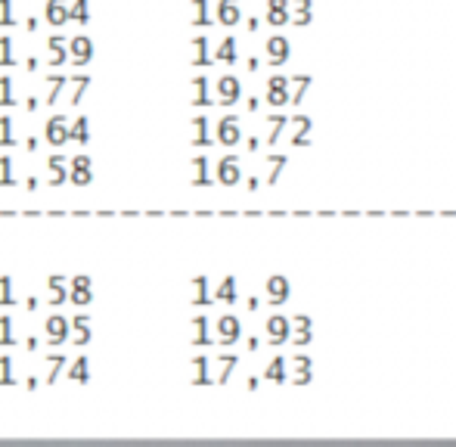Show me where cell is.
Returning <instances> with one entry per match:
<instances>
[{
  "label": "cell",
  "mask_w": 456,
  "mask_h": 447,
  "mask_svg": "<svg viewBox=\"0 0 456 447\" xmlns=\"http://www.w3.org/2000/svg\"><path fill=\"white\" fill-rule=\"evenodd\" d=\"M217 97H221V100H217V103H227V106H230L233 100L239 97V81H236L233 75L221 78V81H217Z\"/></svg>",
  "instance_id": "obj_16"
},
{
  "label": "cell",
  "mask_w": 456,
  "mask_h": 447,
  "mask_svg": "<svg viewBox=\"0 0 456 447\" xmlns=\"http://www.w3.org/2000/svg\"><path fill=\"white\" fill-rule=\"evenodd\" d=\"M10 345H16V339H13V320L6 317V314H0V348H10Z\"/></svg>",
  "instance_id": "obj_33"
},
{
  "label": "cell",
  "mask_w": 456,
  "mask_h": 447,
  "mask_svg": "<svg viewBox=\"0 0 456 447\" xmlns=\"http://www.w3.org/2000/svg\"><path fill=\"white\" fill-rule=\"evenodd\" d=\"M16 97H13V78L10 75H0V109L13 106Z\"/></svg>",
  "instance_id": "obj_32"
},
{
  "label": "cell",
  "mask_w": 456,
  "mask_h": 447,
  "mask_svg": "<svg viewBox=\"0 0 456 447\" xmlns=\"http://www.w3.org/2000/svg\"><path fill=\"white\" fill-rule=\"evenodd\" d=\"M90 59H93V41L90 37L88 35L68 37V62H72L75 68H84Z\"/></svg>",
  "instance_id": "obj_3"
},
{
  "label": "cell",
  "mask_w": 456,
  "mask_h": 447,
  "mask_svg": "<svg viewBox=\"0 0 456 447\" xmlns=\"http://www.w3.org/2000/svg\"><path fill=\"white\" fill-rule=\"evenodd\" d=\"M62 373H66V379L68 382H78V386H84V382H88L90 379V360L88 357H75V360H68V364H66V370H62Z\"/></svg>",
  "instance_id": "obj_12"
},
{
  "label": "cell",
  "mask_w": 456,
  "mask_h": 447,
  "mask_svg": "<svg viewBox=\"0 0 456 447\" xmlns=\"http://www.w3.org/2000/svg\"><path fill=\"white\" fill-rule=\"evenodd\" d=\"M35 146H37V137H28L25 140V149H28V153H35Z\"/></svg>",
  "instance_id": "obj_46"
},
{
  "label": "cell",
  "mask_w": 456,
  "mask_h": 447,
  "mask_svg": "<svg viewBox=\"0 0 456 447\" xmlns=\"http://www.w3.org/2000/svg\"><path fill=\"white\" fill-rule=\"evenodd\" d=\"M236 177H239L236 159H224L221 165H217V180H221V184H236Z\"/></svg>",
  "instance_id": "obj_28"
},
{
  "label": "cell",
  "mask_w": 456,
  "mask_h": 447,
  "mask_svg": "<svg viewBox=\"0 0 456 447\" xmlns=\"http://www.w3.org/2000/svg\"><path fill=\"white\" fill-rule=\"evenodd\" d=\"M215 56H217V59H227V62L236 59V41H233V37H227V41L221 44V50H217Z\"/></svg>",
  "instance_id": "obj_39"
},
{
  "label": "cell",
  "mask_w": 456,
  "mask_h": 447,
  "mask_svg": "<svg viewBox=\"0 0 456 447\" xmlns=\"http://www.w3.org/2000/svg\"><path fill=\"white\" fill-rule=\"evenodd\" d=\"M186 90H190V103H193V106H205V103H211V100H208V88H205V78H199V75L190 78V88H186Z\"/></svg>",
  "instance_id": "obj_20"
},
{
  "label": "cell",
  "mask_w": 456,
  "mask_h": 447,
  "mask_svg": "<svg viewBox=\"0 0 456 447\" xmlns=\"http://www.w3.org/2000/svg\"><path fill=\"white\" fill-rule=\"evenodd\" d=\"M90 339H93V329H90L88 317H72L68 320V342H72L75 348H84Z\"/></svg>",
  "instance_id": "obj_10"
},
{
  "label": "cell",
  "mask_w": 456,
  "mask_h": 447,
  "mask_svg": "<svg viewBox=\"0 0 456 447\" xmlns=\"http://www.w3.org/2000/svg\"><path fill=\"white\" fill-rule=\"evenodd\" d=\"M16 56H13V37L0 35V68H13Z\"/></svg>",
  "instance_id": "obj_30"
},
{
  "label": "cell",
  "mask_w": 456,
  "mask_h": 447,
  "mask_svg": "<svg viewBox=\"0 0 456 447\" xmlns=\"http://www.w3.org/2000/svg\"><path fill=\"white\" fill-rule=\"evenodd\" d=\"M88 88H90V75H66L56 103H66V106L75 109L78 103H81V97H84V90Z\"/></svg>",
  "instance_id": "obj_1"
},
{
  "label": "cell",
  "mask_w": 456,
  "mask_h": 447,
  "mask_svg": "<svg viewBox=\"0 0 456 447\" xmlns=\"http://www.w3.org/2000/svg\"><path fill=\"white\" fill-rule=\"evenodd\" d=\"M25 311H37V298H25Z\"/></svg>",
  "instance_id": "obj_45"
},
{
  "label": "cell",
  "mask_w": 456,
  "mask_h": 447,
  "mask_svg": "<svg viewBox=\"0 0 456 447\" xmlns=\"http://www.w3.org/2000/svg\"><path fill=\"white\" fill-rule=\"evenodd\" d=\"M190 382H193V386L208 382V360L205 357H193L190 360Z\"/></svg>",
  "instance_id": "obj_26"
},
{
  "label": "cell",
  "mask_w": 456,
  "mask_h": 447,
  "mask_svg": "<svg viewBox=\"0 0 456 447\" xmlns=\"http://www.w3.org/2000/svg\"><path fill=\"white\" fill-rule=\"evenodd\" d=\"M93 180V162H90V155H72L68 159V184H75V186H88Z\"/></svg>",
  "instance_id": "obj_4"
},
{
  "label": "cell",
  "mask_w": 456,
  "mask_h": 447,
  "mask_svg": "<svg viewBox=\"0 0 456 447\" xmlns=\"http://www.w3.org/2000/svg\"><path fill=\"white\" fill-rule=\"evenodd\" d=\"M13 25V0H0V28Z\"/></svg>",
  "instance_id": "obj_40"
},
{
  "label": "cell",
  "mask_w": 456,
  "mask_h": 447,
  "mask_svg": "<svg viewBox=\"0 0 456 447\" xmlns=\"http://www.w3.org/2000/svg\"><path fill=\"white\" fill-rule=\"evenodd\" d=\"M44 22L62 28L68 22V0H44Z\"/></svg>",
  "instance_id": "obj_11"
},
{
  "label": "cell",
  "mask_w": 456,
  "mask_h": 447,
  "mask_svg": "<svg viewBox=\"0 0 456 447\" xmlns=\"http://www.w3.org/2000/svg\"><path fill=\"white\" fill-rule=\"evenodd\" d=\"M68 22L88 25L90 22V0H68Z\"/></svg>",
  "instance_id": "obj_18"
},
{
  "label": "cell",
  "mask_w": 456,
  "mask_h": 447,
  "mask_svg": "<svg viewBox=\"0 0 456 447\" xmlns=\"http://www.w3.org/2000/svg\"><path fill=\"white\" fill-rule=\"evenodd\" d=\"M37 103H41V100H37V97H28V100H25V112L31 115V112H35V109H37Z\"/></svg>",
  "instance_id": "obj_41"
},
{
  "label": "cell",
  "mask_w": 456,
  "mask_h": 447,
  "mask_svg": "<svg viewBox=\"0 0 456 447\" xmlns=\"http://www.w3.org/2000/svg\"><path fill=\"white\" fill-rule=\"evenodd\" d=\"M44 342L50 345V348L66 345L68 342V320L59 317V314H50V317L44 320Z\"/></svg>",
  "instance_id": "obj_2"
},
{
  "label": "cell",
  "mask_w": 456,
  "mask_h": 447,
  "mask_svg": "<svg viewBox=\"0 0 456 447\" xmlns=\"http://www.w3.org/2000/svg\"><path fill=\"white\" fill-rule=\"evenodd\" d=\"M16 177H13V159L10 155H0V186H13Z\"/></svg>",
  "instance_id": "obj_36"
},
{
  "label": "cell",
  "mask_w": 456,
  "mask_h": 447,
  "mask_svg": "<svg viewBox=\"0 0 456 447\" xmlns=\"http://www.w3.org/2000/svg\"><path fill=\"white\" fill-rule=\"evenodd\" d=\"M233 364H236L233 357H217V360H215V376H211V379H215V382H224L227 376H230Z\"/></svg>",
  "instance_id": "obj_35"
},
{
  "label": "cell",
  "mask_w": 456,
  "mask_h": 447,
  "mask_svg": "<svg viewBox=\"0 0 456 447\" xmlns=\"http://www.w3.org/2000/svg\"><path fill=\"white\" fill-rule=\"evenodd\" d=\"M236 19H239L236 0H221V6H217V22H221V25H233Z\"/></svg>",
  "instance_id": "obj_27"
},
{
  "label": "cell",
  "mask_w": 456,
  "mask_h": 447,
  "mask_svg": "<svg viewBox=\"0 0 456 447\" xmlns=\"http://www.w3.org/2000/svg\"><path fill=\"white\" fill-rule=\"evenodd\" d=\"M190 180H193L196 186L208 184V165H205V159H199V155H196V159L190 162Z\"/></svg>",
  "instance_id": "obj_29"
},
{
  "label": "cell",
  "mask_w": 456,
  "mask_h": 447,
  "mask_svg": "<svg viewBox=\"0 0 456 447\" xmlns=\"http://www.w3.org/2000/svg\"><path fill=\"white\" fill-rule=\"evenodd\" d=\"M44 50H47V68H50V72L59 66H66L68 62V37H59V35L47 37Z\"/></svg>",
  "instance_id": "obj_6"
},
{
  "label": "cell",
  "mask_w": 456,
  "mask_h": 447,
  "mask_svg": "<svg viewBox=\"0 0 456 447\" xmlns=\"http://www.w3.org/2000/svg\"><path fill=\"white\" fill-rule=\"evenodd\" d=\"M186 19H190V25H205V22H208V4H205V0H190Z\"/></svg>",
  "instance_id": "obj_25"
},
{
  "label": "cell",
  "mask_w": 456,
  "mask_h": 447,
  "mask_svg": "<svg viewBox=\"0 0 456 447\" xmlns=\"http://www.w3.org/2000/svg\"><path fill=\"white\" fill-rule=\"evenodd\" d=\"M190 304H208L211 298H208V286H205V277H193L190 280Z\"/></svg>",
  "instance_id": "obj_22"
},
{
  "label": "cell",
  "mask_w": 456,
  "mask_h": 447,
  "mask_svg": "<svg viewBox=\"0 0 456 447\" xmlns=\"http://www.w3.org/2000/svg\"><path fill=\"white\" fill-rule=\"evenodd\" d=\"M233 295H236L233 280H224L221 289H217V292H215V298H211V302H233Z\"/></svg>",
  "instance_id": "obj_38"
},
{
  "label": "cell",
  "mask_w": 456,
  "mask_h": 447,
  "mask_svg": "<svg viewBox=\"0 0 456 447\" xmlns=\"http://www.w3.org/2000/svg\"><path fill=\"white\" fill-rule=\"evenodd\" d=\"M62 81H66V75H47L44 84H41V103L44 106H53L59 100V90H62Z\"/></svg>",
  "instance_id": "obj_13"
},
{
  "label": "cell",
  "mask_w": 456,
  "mask_h": 447,
  "mask_svg": "<svg viewBox=\"0 0 456 447\" xmlns=\"http://www.w3.org/2000/svg\"><path fill=\"white\" fill-rule=\"evenodd\" d=\"M16 304V295H13V280L6 273H0V308H10Z\"/></svg>",
  "instance_id": "obj_31"
},
{
  "label": "cell",
  "mask_w": 456,
  "mask_h": 447,
  "mask_svg": "<svg viewBox=\"0 0 456 447\" xmlns=\"http://www.w3.org/2000/svg\"><path fill=\"white\" fill-rule=\"evenodd\" d=\"M44 140L50 146H66L68 143V119L66 115H50L44 121Z\"/></svg>",
  "instance_id": "obj_5"
},
{
  "label": "cell",
  "mask_w": 456,
  "mask_h": 447,
  "mask_svg": "<svg viewBox=\"0 0 456 447\" xmlns=\"http://www.w3.org/2000/svg\"><path fill=\"white\" fill-rule=\"evenodd\" d=\"M35 68H37V59L28 56V59H25V72H35Z\"/></svg>",
  "instance_id": "obj_44"
},
{
  "label": "cell",
  "mask_w": 456,
  "mask_h": 447,
  "mask_svg": "<svg viewBox=\"0 0 456 447\" xmlns=\"http://www.w3.org/2000/svg\"><path fill=\"white\" fill-rule=\"evenodd\" d=\"M186 342H190V345H205L208 342V323H205V317H193L190 323H186Z\"/></svg>",
  "instance_id": "obj_15"
},
{
  "label": "cell",
  "mask_w": 456,
  "mask_h": 447,
  "mask_svg": "<svg viewBox=\"0 0 456 447\" xmlns=\"http://www.w3.org/2000/svg\"><path fill=\"white\" fill-rule=\"evenodd\" d=\"M66 302H72L75 308H88V304L93 302V286H68Z\"/></svg>",
  "instance_id": "obj_23"
},
{
  "label": "cell",
  "mask_w": 456,
  "mask_h": 447,
  "mask_svg": "<svg viewBox=\"0 0 456 447\" xmlns=\"http://www.w3.org/2000/svg\"><path fill=\"white\" fill-rule=\"evenodd\" d=\"M217 140H221V143H236V140H239V121L236 119H224L221 124H217Z\"/></svg>",
  "instance_id": "obj_24"
},
{
  "label": "cell",
  "mask_w": 456,
  "mask_h": 447,
  "mask_svg": "<svg viewBox=\"0 0 456 447\" xmlns=\"http://www.w3.org/2000/svg\"><path fill=\"white\" fill-rule=\"evenodd\" d=\"M68 140H75V143H88L90 140V121L84 119V115H78L75 121H68Z\"/></svg>",
  "instance_id": "obj_19"
},
{
  "label": "cell",
  "mask_w": 456,
  "mask_h": 447,
  "mask_svg": "<svg viewBox=\"0 0 456 447\" xmlns=\"http://www.w3.org/2000/svg\"><path fill=\"white\" fill-rule=\"evenodd\" d=\"M22 386H25L28 391H35L37 386H41V379H35V376H28V379H25V382H22Z\"/></svg>",
  "instance_id": "obj_42"
},
{
  "label": "cell",
  "mask_w": 456,
  "mask_h": 447,
  "mask_svg": "<svg viewBox=\"0 0 456 447\" xmlns=\"http://www.w3.org/2000/svg\"><path fill=\"white\" fill-rule=\"evenodd\" d=\"M239 339V320L236 317H221L217 320V342L221 345H233Z\"/></svg>",
  "instance_id": "obj_14"
},
{
  "label": "cell",
  "mask_w": 456,
  "mask_h": 447,
  "mask_svg": "<svg viewBox=\"0 0 456 447\" xmlns=\"http://www.w3.org/2000/svg\"><path fill=\"white\" fill-rule=\"evenodd\" d=\"M16 376H13V360L6 354H0V386H13Z\"/></svg>",
  "instance_id": "obj_37"
},
{
  "label": "cell",
  "mask_w": 456,
  "mask_h": 447,
  "mask_svg": "<svg viewBox=\"0 0 456 447\" xmlns=\"http://www.w3.org/2000/svg\"><path fill=\"white\" fill-rule=\"evenodd\" d=\"M22 186H25V190L31 193V190H37V180L35 177H25V180H22Z\"/></svg>",
  "instance_id": "obj_43"
},
{
  "label": "cell",
  "mask_w": 456,
  "mask_h": 447,
  "mask_svg": "<svg viewBox=\"0 0 456 447\" xmlns=\"http://www.w3.org/2000/svg\"><path fill=\"white\" fill-rule=\"evenodd\" d=\"M186 137H190L193 146H205V143H208V121H205V119H190Z\"/></svg>",
  "instance_id": "obj_17"
},
{
  "label": "cell",
  "mask_w": 456,
  "mask_h": 447,
  "mask_svg": "<svg viewBox=\"0 0 456 447\" xmlns=\"http://www.w3.org/2000/svg\"><path fill=\"white\" fill-rule=\"evenodd\" d=\"M190 66H208V41L193 37L190 41Z\"/></svg>",
  "instance_id": "obj_21"
},
{
  "label": "cell",
  "mask_w": 456,
  "mask_h": 447,
  "mask_svg": "<svg viewBox=\"0 0 456 447\" xmlns=\"http://www.w3.org/2000/svg\"><path fill=\"white\" fill-rule=\"evenodd\" d=\"M25 28H28V31H35V28H37V19H31V16H28V19H25Z\"/></svg>",
  "instance_id": "obj_48"
},
{
  "label": "cell",
  "mask_w": 456,
  "mask_h": 447,
  "mask_svg": "<svg viewBox=\"0 0 456 447\" xmlns=\"http://www.w3.org/2000/svg\"><path fill=\"white\" fill-rule=\"evenodd\" d=\"M6 146H16V137H13V121L6 115H0V149Z\"/></svg>",
  "instance_id": "obj_34"
},
{
  "label": "cell",
  "mask_w": 456,
  "mask_h": 447,
  "mask_svg": "<svg viewBox=\"0 0 456 447\" xmlns=\"http://www.w3.org/2000/svg\"><path fill=\"white\" fill-rule=\"evenodd\" d=\"M66 298H68V280L59 277V273L47 277V295H44V302L56 308V304H66Z\"/></svg>",
  "instance_id": "obj_9"
},
{
  "label": "cell",
  "mask_w": 456,
  "mask_h": 447,
  "mask_svg": "<svg viewBox=\"0 0 456 447\" xmlns=\"http://www.w3.org/2000/svg\"><path fill=\"white\" fill-rule=\"evenodd\" d=\"M66 364H68L66 354H47L41 360V370H37L41 376H37V379H41L44 386H53V382H56L59 376H62V370H66Z\"/></svg>",
  "instance_id": "obj_7"
},
{
  "label": "cell",
  "mask_w": 456,
  "mask_h": 447,
  "mask_svg": "<svg viewBox=\"0 0 456 447\" xmlns=\"http://www.w3.org/2000/svg\"><path fill=\"white\" fill-rule=\"evenodd\" d=\"M25 348H28V351L37 348V339H35V335H28V339H25Z\"/></svg>",
  "instance_id": "obj_47"
},
{
  "label": "cell",
  "mask_w": 456,
  "mask_h": 447,
  "mask_svg": "<svg viewBox=\"0 0 456 447\" xmlns=\"http://www.w3.org/2000/svg\"><path fill=\"white\" fill-rule=\"evenodd\" d=\"M47 184L50 186L68 184V159L66 155H50V159H47Z\"/></svg>",
  "instance_id": "obj_8"
}]
</instances>
